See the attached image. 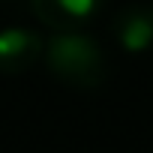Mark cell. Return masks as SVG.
Instances as JSON below:
<instances>
[{"label": "cell", "mask_w": 153, "mask_h": 153, "mask_svg": "<svg viewBox=\"0 0 153 153\" xmlns=\"http://www.w3.org/2000/svg\"><path fill=\"white\" fill-rule=\"evenodd\" d=\"M105 0H30L36 18L51 30H84Z\"/></svg>", "instance_id": "2"}, {"label": "cell", "mask_w": 153, "mask_h": 153, "mask_svg": "<svg viewBox=\"0 0 153 153\" xmlns=\"http://www.w3.org/2000/svg\"><path fill=\"white\" fill-rule=\"evenodd\" d=\"M117 42L129 54H141L153 48V6H126L114 18Z\"/></svg>", "instance_id": "4"}, {"label": "cell", "mask_w": 153, "mask_h": 153, "mask_svg": "<svg viewBox=\"0 0 153 153\" xmlns=\"http://www.w3.org/2000/svg\"><path fill=\"white\" fill-rule=\"evenodd\" d=\"M48 69L69 87H99L105 81V57L93 36L84 30H54L42 51Z\"/></svg>", "instance_id": "1"}, {"label": "cell", "mask_w": 153, "mask_h": 153, "mask_svg": "<svg viewBox=\"0 0 153 153\" xmlns=\"http://www.w3.org/2000/svg\"><path fill=\"white\" fill-rule=\"evenodd\" d=\"M42 51H45V39L36 30L27 27L0 30V72L3 75L27 72L33 63L42 60Z\"/></svg>", "instance_id": "3"}]
</instances>
